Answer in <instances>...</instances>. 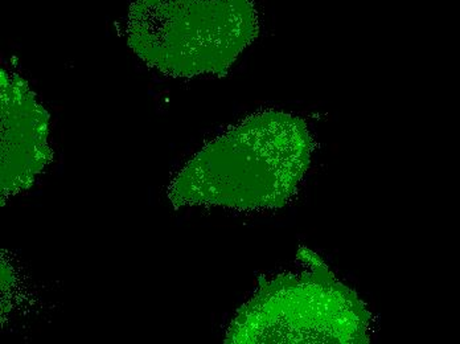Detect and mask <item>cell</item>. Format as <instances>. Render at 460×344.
Here are the masks:
<instances>
[{
    "label": "cell",
    "instance_id": "obj_4",
    "mask_svg": "<svg viewBox=\"0 0 460 344\" xmlns=\"http://www.w3.org/2000/svg\"><path fill=\"white\" fill-rule=\"evenodd\" d=\"M2 99V201L27 191L52 161L49 114L21 75L0 71Z\"/></svg>",
    "mask_w": 460,
    "mask_h": 344
},
{
    "label": "cell",
    "instance_id": "obj_1",
    "mask_svg": "<svg viewBox=\"0 0 460 344\" xmlns=\"http://www.w3.org/2000/svg\"><path fill=\"white\" fill-rule=\"evenodd\" d=\"M315 142L299 117L263 111L201 148L173 178V207L220 206L237 211L285 207L310 169Z\"/></svg>",
    "mask_w": 460,
    "mask_h": 344
},
{
    "label": "cell",
    "instance_id": "obj_2",
    "mask_svg": "<svg viewBox=\"0 0 460 344\" xmlns=\"http://www.w3.org/2000/svg\"><path fill=\"white\" fill-rule=\"evenodd\" d=\"M308 270L263 282L230 323L226 343L370 342L372 314L319 254L302 246Z\"/></svg>",
    "mask_w": 460,
    "mask_h": 344
},
{
    "label": "cell",
    "instance_id": "obj_3",
    "mask_svg": "<svg viewBox=\"0 0 460 344\" xmlns=\"http://www.w3.org/2000/svg\"><path fill=\"white\" fill-rule=\"evenodd\" d=\"M253 0H134L128 43L172 77L224 75L257 39Z\"/></svg>",
    "mask_w": 460,
    "mask_h": 344
}]
</instances>
